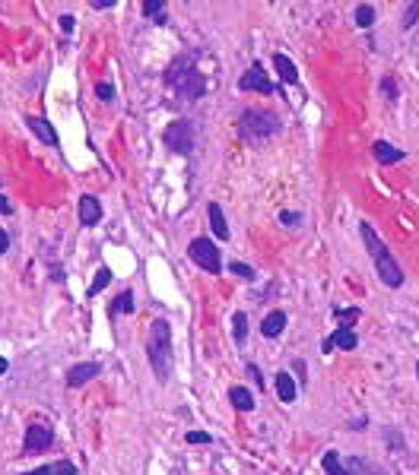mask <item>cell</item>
Returning <instances> with one entry per match:
<instances>
[{
  "mask_svg": "<svg viewBox=\"0 0 419 475\" xmlns=\"http://www.w3.org/2000/svg\"><path fill=\"white\" fill-rule=\"evenodd\" d=\"M146 358H150V368L156 374L159 384H169L175 371V355H172V327L169 320H153L150 333H146Z\"/></svg>",
  "mask_w": 419,
  "mask_h": 475,
  "instance_id": "cell-1",
  "label": "cell"
},
{
  "mask_svg": "<svg viewBox=\"0 0 419 475\" xmlns=\"http://www.w3.org/2000/svg\"><path fill=\"white\" fill-rule=\"evenodd\" d=\"M359 235H362V244H366L368 257H372V263H375L378 279H382L388 289H400V285H404V269H400V263L394 260V253L384 247V241L378 238V231H375L368 222H362Z\"/></svg>",
  "mask_w": 419,
  "mask_h": 475,
  "instance_id": "cell-2",
  "label": "cell"
},
{
  "mask_svg": "<svg viewBox=\"0 0 419 475\" xmlns=\"http://www.w3.org/2000/svg\"><path fill=\"white\" fill-rule=\"evenodd\" d=\"M165 82H169L181 98H191V102L207 96V76L194 67V54L175 60L172 67L165 70Z\"/></svg>",
  "mask_w": 419,
  "mask_h": 475,
  "instance_id": "cell-3",
  "label": "cell"
},
{
  "mask_svg": "<svg viewBox=\"0 0 419 475\" xmlns=\"http://www.w3.org/2000/svg\"><path fill=\"white\" fill-rule=\"evenodd\" d=\"M283 130L280 114L267 111V108H245L239 114V136L245 143H264L270 136H277Z\"/></svg>",
  "mask_w": 419,
  "mask_h": 475,
  "instance_id": "cell-4",
  "label": "cell"
},
{
  "mask_svg": "<svg viewBox=\"0 0 419 475\" xmlns=\"http://www.w3.org/2000/svg\"><path fill=\"white\" fill-rule=\"evenodd\" d=\"M187 257L203 269V273L216 276L223 273V257H219V247L210 241V238H194L191 244H187Z\"/></svg>",
  "mask_w": 419,
  "mask_h": 475,
  "instance_id": "cell-5",
  "label": "cell"
},
{
  "mask_svg": "<svg viewBox=\"0 0 419 475\" xmlns=\"http://www.w3.org/2000/svg\"><path fill=\"white\" fill-rule=\"evenodd\" d=\"M162 143L172 149V152H178V156H191V152H194V124L187 118L172 120V124L165 127Z\"/></svg>",
  "mask_w": 419,
  "mask_h": 475,
  "instance_id": "cell-6",
  "label": "cell"
},
{
  "mask_svg": "<svg viewBox=\"0 0 419 475\" xmlns=\"http://www.w3.org/2000/svg\"><path fill=\"white\" fill-rule=\"evenodd\" d=\"M239 89L241 92H261V96H273V92H277V86L270 82V76H267V70H264L261 60H255V64L241 73Z\"/></svg>",
  "mask_w": 419,
  "mask_h": 475,
  "instance_id": "cell-7",
  "label": "cell"
},
{
  "mask_svg": "<svg viewBox=\"0 0 419 475\" xmlns=\"http://www.w3.org/2000/svg\"><path fill=\"white\" fill-rule=\"evenodd\" d=\"M51 444H54V431H51V424H45V422H32L29 428H26L23 453H45V450H51Z\"/></svg>",
  "mask_w": 419,
  "mask_h": 475,
  "instance_id": "cell-8",
  "label": "cell"
},
{
  "mask_svg": "<svg viewBox=\"0 0 419 475\" xmlns=\"http://www.w3.org/2000/svg\"><path fill=\"white\" fill-rule=\"evenodd\" d=\"M334 349H343V352L359 349V336H356V330H343V327L334 330V333L321 342V352H334Z\"/></svg>",
  "mask_w": 419,
  "mask_h": 475,
  "instance_id": "cell-9",
  "label": "cell"
},
{
  "mask_svg": "<svg viewBox=\"0 0 419 475\" xmlns=\"http://www.w3.org/2000/svg\"><path fill=\"white\" fill-rule=\"evenodd\" d=\"M96 374H102V364L99 361H83V364H74L67 371V386L70 390H80L83 384H89Z\"/></svg>",
  "mask_w": 419,
  "mask_h": 475,
  "instance_id": "cell-10",
  "label": "cell"
},
{
  "mask_svg": "<svg viewBox=\"0 0 419 475\" xmlns=\"http://www.w3.org/2000/svg\"><path fill=\"white\" fill-rule=\"evenodd\" d=\"M26 127H29L32 134L45 143V146H58V130L51 127V120L38 118V114H29V118H26Z\"/></svg>",
  "mask_w": 419,
  "mask_h": 475,
  "instance_id": "cell-11",
  "label": "cell"
},
{
  "mask_svg": "<svg viewBox=\"0 0 419 475\" xmlns=\"http://www.w3.org/2000/svg\"><path fill=\"white\" fill-rule=\"evenodd\" d=\"M372 152H375V159H378L382 165H397V162H404V159H407L404 149L391 146L388 140H375L372 143Z\"/></svg>",
  "mask_w": 419,
  "mask_h": 475,
  "instance_id": "cell-12",
  "label": "cell"
},
{
  "mask_svg": "<svg viewBox=\"0 0 419 475\" xmlns=\"http://www.w3.org/2000/svg\"><path fill=\"white\" fill-rule=\"evenodd\" d=\"M76 213H80V222L83 225H99V222H102V203H99L96 197H80Z\"/></svg>",
  "mask_w": 419,
  "mask_h": 475,
  "instance_id": "cell-13",
  "label": "cell"
},
{
  "mask_svg": "<svg viewBox=\"0 0 419 475\" xmlns=\"http://www.w3.org/2000/svg\"><path fill=\"white\" fill-rule=\"evenodd\" d=\"M207 219H210V228H213V235L219 238V241H229V222H225V215H223V206L219 203H210L207 206Z\"/></svg>",
  "mask_w": 419,
  "mask_h": 475,
  "instance_id": "cell-14",
  "label": "cell"
},
{
  "mask_svg": "<svg viewBox=\"0 0 419 475\" xmlns=\"http://www.w3.org/2000/svg\"><path fill=\"white\" fill-rule=\"evenodd\" d=\"M286 323H289L286 311H270L267 317L261 320V336H267V339H277V336L286 330Z\"/></svg>",
  "mask_w": 419,
  "mask_h": 475,
  "instance_id": "cell-15",
  "label": "cell"
},
{
  "mask_svg": "<svg viewBox=\"0 0 419 475\" xmlns=\"http://www.w3.org/2000/svg\"><path fill=\"white\" fill-rule=\"evenodd\" d=\"M273 67H277L283 86H296V82H299V70H296V64H292L286 54H273Z\"/></svg>",
  "mask_w": 419,
  "mask_h": 475,
  "instance_id": "cell-16",
  "label": "cell"
},
{
  "mask_svg": "<svg viewBox=\"0 0 419 475\" xmlns=\"http://www.w3.org/2000/svg\"><path fill=\"white\" fill-rule=\"evenodd\" d=\"M277 396L283 402H296V396H299V384H296V377L289 371L277 374Z\"/></svg>",
  "mask_w": 419,
  "mask_h": 475,
  "instance_id": "cell-17",
  "label": "cell"
},
{
  "mask_svg": "<svg viewBox=\"0 0 419 475\" xmlns=\"http://www.w3.org/2000/svg\"><path fill=\"white\" fill-rule=\"evenodd\" d=\"M229 402H232L239 412H255V406H257L255 393H251L248 386H232V390H229Z\"/></svg>",
  "mask_w": 419,
  "mask_h": 475,
  "instance_id": "cell-18",
  "label": "cell"
},
{
  "mask_svg": "<svg viewBox=\"0 0 419 475\" xmlns=\"http://www.w3.org/2000/svg\"><path fill=\"white\" fill-rule=\"evenodd\" d=\"M134 307H137V295H134V292H121L118 298H112V305H108V317L134 314Z\"/></svg>",
  "mask_w": 419,
  "mask_h": 475,
  "instance_id": "cell-19",
  "label": "cell"
},
{
  "mask_svg": "<svg viewBox=\"0 0 419 475\" xmlns=\"http://www.w3.org/2000/svg\"><path fill=\"white\" fill-rule=\"evenodd\" d=\"M334 320H337V327L352 330L362 320V307H334Z\"/></svg>",
  "mask_w": 419,
  "mask_h": 475,
  "instance_id": "cell-20",
  "label": "cell"
},
{
  "mask_svg": "<svg viewBox=\"0 0 419 475\" xmlns=\"http://www.w3.org/2000/svg\"><path fill=\"white\" fill-rule=\"evenodd\" d=\"M346 469H350L352 475H388L382 466H375V463L362 460V456H350V460H346Z\"/></svg>",
  "mask_w": 419,
  "mask_h": 475,
  "instance_id": "cell-21",
  "label": "cell"
},
{
  "mask_svg": "<svg viewBox=\"0 0 419 475\" xmlns=\"http://www.w3.org/2000/svg\"><path fill=\"white\" fill-rule=\"evenodd\" d=\"M321 466H324V472H327V475H352L350 469H346V463L337 456V450H327V453H324V456H321Z\"/></svg>",
  "mask_w": 419,
  "mask_h": 475,
  "instance_id": "cell-22",
  "label": "cell"
},
{
  "mask_svg": "<svg viewBox=\"0 0 419 475\" xmlns=\"http://www.w3.org/2000/svg\"><path fill=\"white\" fill-rule=\"evenodd\" d=\"M112 279H114L112 269H108V267H99L96 269V279H92V285H89V298H96L99 292L108 289V283H112Z\"/></svg>",
  "mask_w": 419,
  "mask_h": 475,
  "instance_id": "cell-23",
  "label": "cell"
},
{
  "mask_svg": "<svg viewBox=\"0 0 419 475\" xmlns=\"http://www.w3.org/2000/svg\"><path fill=\"white\" fill-rule=\"evenodd\" d=\"M352 16H356V26H359V29H372L375 26V7L372 3H359V7L352 10Z\"/></svg>",
  "mask_w": 419,
  "mask_h": 475,
  "instance_id": "cell-24",
  "label": "cell"
},
{
  "mask_svg": "<svg viewBox=\"0 0 419 475\" xmlns=\"http://www.w3.org/2000/svg\"><path fill=\"white\" fill-rule=\"evenodd\" d=\"M232 339L239 342V346H245V339H248V317H245V311H235L232 314Z\"/></svg>",
  "mask_w": 419,
  "mask_h": 475,
  "instance_id": "cell-25",
  "label": "cell"
},
{
  "mask_svg": "<svg viewBox=\"0 0 419 475\" xmlns=\"http://www.w3.org/2000/svg\"><path fill=\"white\" fill-rule=\"evenodd\" d=\"M229 269H232V273L239 276V279H245V283H255V279H257V273H255V269H251V267H248V263L232 260V267H229Z\"/></svg>",
  "mask_w": 419,
  "mask_h": 475,
  "instance_id": "cell-26",
  "label": "cell"
},
{
  "mask_svg": "<svg viewBox=\"0 0 419 475\" xmlns=\"http://www.w3.org/2000/svg\"><path fill=\"white\" fill-rule=\"evenodd\" d=\"M416 19H419V3H407V10H404V29H413V26H416Z\"/></svg>",
  "mask_w": 419,
  "mask_h": 475,
  "instance_id": "cell-27",
  "label": "cell"
},
{
  "mask_svg": "<svg viewBox=\"0 0 419 475\" xmlns=\"http://www.w3.org/2000/svg\"><path fill=\"white\" fill-rule=\"evenodd\" d=\"M165 13V0H146L143 3V16H162Z\"/></svg>",
  "mask_w": 419,
  "mask_h": 475,
  "instance_id": "cell-28",
  "label": "cell"
},
{
  "mask_svg": "<svg viewBox=\"0 0 419 475\" xmlns=\"http://www.w3.org/2000/svg\"><path fill=\"white\" fill-rule=\"evenodd\" d=\"M210 440H213V438H210V434H207V431H187V434H185V444H210Z\"/></svg>",
  "mask_w": 419,
  "mask_h": 475,
  "instance_id": "cell-29",
  "label": "cell"
},
{
  "mask_svg": "<svg viewBox=\"0 0 419 475\" xmlns=\"http://www.w3.org/2000/svg\"><path fill=\"white\" fill-rule=\"evenodd\" d=\"M292 374H296V384H305L308 380V364L302 361V358H296V361H292Z\"/></svg>",
  "mask_w": 419,
  "mask_h": 475,
  "instance_id": "cell-30",
  "label": "cell"
},
{
  "mask_svg": "<svg viewBox=\"0 0 419 475\" xmlns=\"http://www.w3.org/2000/svg\"><path fill=\"white\" fill-rule=\"evenodd\" d=\"M51 469H54V475H80L76 472V466L70 460H60V463H51Z\"/></svg>",
  "mask_w": 419,
  "mask_h": 475,
  "instance_id": "cell-31",
  "label": "cell"
},
{
  "mask_svg": "<svg viewBox=\"0 0 419 475\" xmlns=\"http://www.w3.org/2000/svg\"><path fill=\"white\" fill-rule=\"evenodd\" d=\"M245 371H248V377H251L257 386H261V393H264V371H261V368H257L255 361H248V364H245Z\"/></svg>",
  "mask_w": 419,
  "mask_h": 475,
  "instance_id": "cell-32",
  "label": "cell"
},
{
  "mask_svg": "<svg viewBox=\"0 0 419 475\" xmlns=\"http://www.w3.org/2000/svg\"><path fill=\"white\" fill-rule=\"evenodd\" d=\"M96 96L102 98V102H112V98H114V89L108 86V82H99V86H96Z\"/></svg>",
  "mask_w": 419,
  "mask_h": 475,
  "instance_id": "cell-33",
  "label": "cell"
},
{
  "mask_svg": "<svg viewBox=\"0 0 419 475\" xmlns=\"http://www.w3.org/2000/svg\"><path fill=\"white\" fill-rule=\"evenodd\" d=\"M382 92H384L388 98H397V82L391 80V76H384V80H382Z\"/></svg>",
  "mask_w": 419,
  "mask_h": 475,
  "instance_id": "cell-34",
  "label": "cell"
},
{
  "mask_svg": "<svg viewBox=\"0 0 419 475\" xmlns=\"http://www.w3.org/2000/svg\"><path fill=\"white\" fill-rule=\"evenodd\" d=\"M299 219H302V213H292V209H289V213H286V209L280 213V222H283V225H299Z\"/></svg>",
  "mask_w": 419,
  "mask_h": 475,
  "instance_id": "cell-35",
  "label": "cell"
},
{
  "mask_svg": "<svg viewBox=\"0 0 419 475\" xmlns=\"http://www.w3.org/2000/svg\"><path fill=\"white\" fill-rule=\"evenodd\" d=\"M10 251V235H7V228H0V257Z\"/></svg>",
  "mask_w": 419,
  "mask_h": 475,
  "instance_id": "cell-36",
  "label": "cell"
},
{
  "mask_svg": "<svg viewBox=\"0 0 419 475\" xmlns=\"http://www.w3.org/2000/svg\"><path fill=\"white\" fill-rule=\"evenodd\" d=\"M60 29H64V32H74V16H70V13L60 16Z\"/></svg>",
  "mask_w": 419,
  "mask_h": 475,
  "instance_id": "cell-37",
  "label": "cell"
},
{
  "mask_svg": "<svg viewBox=\"0 0 419 475\" xmlns=\"http://www.w3.org/2000/svg\"><path fill=\"white\" fill-rule=\"evenodd\" d=\"M0 213H3V215H10V213H13V203H10L7 197H3V193H0Z\"/></svg>",
  "mask_w": 419,
  "mask_h": 475,
  "instance_id": "cell-38",
  "label": "cell"
},
{
  "mask_svg": "<svg viewBox=\"0 0 419 475\" xmlns=\"http://www.w3.org/2000/svg\"><path fill=\"white\" fill-rule=\"evenodd\" d=\"M23 475H54V469L51 466H38V469H32V472H23Z\"/></svg>",
  "mask_w": 419,
  "mask_h": 475,
  "instance_id": "cell-39",
  "label": "cell"
},
{
  "mask_svg": "<svg viewBox=\"0 0 419 475\" xmlns=\"http://www.w3.org/2000/svg\"><path fill=\"white\" fill-rule=\"evenodd\" d=\"M92 7H96V10H108V7H114V0H96Z\"/></svg>",
  "mask_w": 419,
  "mask_h": 475,
  "instance_id": "cell-40",
  "label": "cell"
},
{
  "mask_svg": "<svg viewBox=\"0 0 419 475\" xmlns=\"http://www.w3.org/2000/svg\"><path fill=\"white\" fill-rule=\"evenodd\" d=\"M7 368H10V364H7V358H0V377L7 374Z\"/></svg>",
  "mask_w": 419,
  "mask_h": 475,
  "instance_id": "cell-41",
  "label": "cell"
},
{
  "mask_svg": "<svg viewBox=\"0 0 419 475\" xmlns=\"http://www.w3.org/2000/svg\"><path fill=\"white\" fill-rule=\"evenodd\" d=\"M416 377H419V361H416Z\"/></svg>",
  "mask_w": 419,
  "mask_h": 475,
  "instance_id": "cell-42",
  "label": "cell"
}]
</instances>
